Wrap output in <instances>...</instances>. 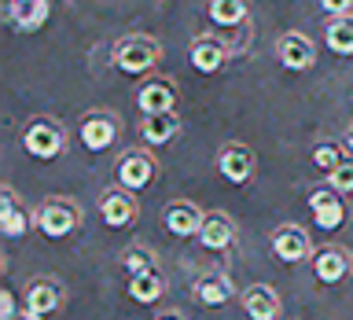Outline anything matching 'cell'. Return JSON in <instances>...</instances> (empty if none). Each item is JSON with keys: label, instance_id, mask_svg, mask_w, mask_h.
Returning a JSON list of instances; mask_svg holds the SVG:
<instances>
[{"label": "cell", "instance_id": "1", "mask_svg": "<svg viewBox=\"0 0 353 320\" xmlns=\"http://www.w3.org/2000/svg\"><path fill=\"white\" fill-rule=\"evenodd\" d=\"M159 59H162V48L148 33H129V37L114 44V66L125 74H148Z\"/></svg>", "mask_w": 353, "mask_h": 320}, {"label": "cell", "instance_id": "2", "mask_svg": "<svg viewBox=\"0 0 353 320\" xmlns=\"http://www.w3.org/2000/svg\"><path fill=\"white\" fill-rule=\"evenodd\" d=\"M22 148H26L33 159H55V154L66 151V129L52 118H37L26 126V132H22Z\"/></svg>", "mask_w": 353, "mask_h": 320}, {"label": "cell", "instance_id": "3", "mask_svg": "<svg viewBox=\"0 0 353 320\" xmlns=\"http://www.w3.org/2000/svg\"><path fill=\"white\" fill-rule=\"evenodd\" d=\"M33 225H37L48 239H63V236H70V232L77 228V206L66 203V199H52V203H44L37 210Z\"/></svg>", "mask_w": 353, "mask_h": 320}, {"label": "cell", "instance_id": "4", "mask_svg": "<svg viewBox=\"0 0 353 320\" xmlns=\"http://www.w3.org/2000/svg\"><path fill=\"white\" fill-rule=\"evenodd\" d=\"M276 59H280L287 70H309V66L316 63V48L302 30H287L283 37L276 41Z\"/></svg>", "mask_w": 353, "mask_h": 320}, {"label": "cell", "instance_id": "5", "mask_svg": "<svg viewBox=\"0 0 353 320\" xmlns=\"http://www.w3.org/2000/svg\"><path fill=\"white\" fill-rule=\"evenodd\" d=\"M272 254L280 261H287V265H298V261H305L309 254H313V243H309L305 228H298V225H276L272 228Z\"/></svg>", "mask_w": 353, "mask_h": 320}, {"label": "cell", "instance_id": "6", "mask_svg": "<svg viewBox=\"0 0 353 320\" xmlns=\"http://www.w3.org/2000/svg\"><path fill=\"white\" fill-rule=\"evenodd\" d=\"M228 55H232V48L221 37H214V33H199V37L192 41V48H188V59H192V66H195L199 74L221 70Z\"/></svg>", "mask_w": 353, "mask_h": 320}, {"label": "cell", "instance_id": "7", "mask_svg": "<svg viewBox=\"0 0 353 320\" xmlns=\"http://www.w3.org/2000/svg\"><path fill=\"white\" fill-rule=\"evenodd\" d=\"M118 118L107 114V110H92V114L81 118V143L88 151H107L110 143L118 140Z\"/></svg>", "mask_w": 353, "mask_h": 320}, {"label": "cell", "instance_id": "8", "mask_svg": "<svg viewBox=\"0 0 353 320\" xmlns=\"http://www.w3.org/2000/svg\"><path fill=\"white\" fill-rule=\"evenodd\" d=\"M99 217L107 221L110 228H125L132 225V217H137V199L129 195V188H107L103 195H99Z\"/></svg>", "mask_w": 353, "mask_h": 320}, {"label": "cell", "instance_id": "9", "mask_svg": "<svg viewBox=\"0 0 353 320\" xmlns=\"http://www.w3.org/2000/svg\"><path fill=\"white\" fill-rule=\"evenodd\" d=\"M217 170L232 184H247L254 177V151L247 148V143H225L221 154H217Z\"/></svg>", "mask_w": 353, "mask_h": 320}, {"label": "cell", "instance_id": "10", "mask_svg": "<svg viewBox=\"0 0 353 320\" xmlns=\"http://www.w3.org/2000/svg\"><path fill=\"white\" fill-rule=\"evenodd\" d=\"M309 210H313L316 225L320 228H339L342 221H346V206H342V192H335V188H313L309 192Z\"/></svg>", "mask_w": 353, "mask_h": 320}, {"label": "cell", "instance_id": "11", "mask_svg": "<svg viewBox=\"0 0 353 320\" xmlns=\"http://www.w3.org/2000/svg\"><path fill=\"white\" fill-rule=\"evenodd\" d=\"M154 181V159L148 151H125L118 162V184L129 192H140Z\"/></svg>", "mask_w": 353, "mask_h": 320}, {"label": "cell", "instance_id": "12", "mask_svg": "<svg viewBox=\"0 0 353 320\" xmlns=\"http://www.w3.org/2000/svg\"><path fill=\"white\" fill-rule=\"evenodd\" d=\"M203 221H206V214L195 203H188V199H176V203H170V206H165V214H162V225L170 228L173 236H181V239L199 236Z\"/></svg>", "mask_w": 353, "mask_h": 320}, {"label": "cell", "instance_id": "13", "mask_svg": "<svg viewBox=\"0 0 353 320\" xmlns=\"http://www.w3.org/2000/svg\"><path fill=\"white\" fill-rule=\"evenodd\" d=\"M350 265H353L350 250L339 247V243H331V247H320V250L313 254V272H316L320 283H339V280H346Z\"/></svg>", "mask_w": 353, "mask_h": 320}, {"label": "cell", "instance_id": "14", "mask_svg": "<svg viewBox=\"0 0 353 320\" xmlns=\"http://www.w3.org/2000/svg\"><path fill=\"white\" fill-rule=\"evenodd\" d=\"M232 239H236V221L225 210H210L203 228H199V243L210 250H225V247H232Z\"/></svg>", "mask_w": 353, "mask_h": 320}, {"label": "cell", "instance_id": "15", "mask_svg": "<svg viewBox=\"0 0 353 320\" xmlns=\"http://www.w3.org/2000/svg\"><path fill=\"white\" fill-rule=\"evenodd\" d=\"M63 283L59 280H48V276H41V280H33L26 287V309H33V313H41V317H48L55 313V309L63 306Z\"/></svg>", "mask_w": 353, "mask_h": 320}, {"label": "cell", "instance_id": "16", "mask_svg": "<svg viewBox=\"0 0 353 320\" xmlns=\"http://www.w3.org/2000/svg\"><path fill=\"white\" fill-rule=\"evenodd\" d=\"M243 309L250 320H276L280 317V294L269 283H254L243 291Z\"/></svg>", "mask_w": 353, "mask_h": 320}, {"label": "cell", "instance_id": "17", "mask_svg": "<svg viewBox=\"0 0 353 320\" xmlns=\"http://www.w3.org/2000/svg\"><path fill=\"white\" fill-rule=\"evenodd\" d=\"M48 19V0H11L8 4V22L22 33H33Z\"/></svg>", "mask_w": 353, "mask_h": 320}, {"label": "cell", "instance_id": "18", "mask_svg": "<svg viewBox=\"0 0 353 320\" xmlns=\"http://www.w3.org/2000/svg\"><path fill=\"white\" fill-rule=\"evenodd\" d=\"M232 294H236V283H232L228 272H221V269L195 280V298L203 306H225V302H232Z\"/></svg>", "mask_w": 353, "mask_h": 320}, {"label": "cell", "instance_id": "19", "mask_svg": "<svg viewBox=\"0 0 353 320\" xmlns=\"http://www.w3.org/2000/svg\"><path fill=\"white\" fill-rule=\"evenodd\" d=\"M0 228H4L8 239H19V236H26V232H30V210L19 206V199H15L11 188L0 192Z\"/></svg>", "mask_w": 353, "mask_h": 320}, {"label": "cell", "instance_id": "20", "mask_svg": "<svg viewBox=\"0 0 353 320\" xmlns=\"http://www.w3.org/2000/svg\"><path fill=\"white\" fill-rule=\"evenodd\" d=\"M176 129H181L176 110H154V114H143L140 121V137L148 143H170L176 137Z\"/></svg>", "mask_w": 353, "mask_h": 320}, {"label": "cell", "instance_id": "21", "mask_svg": "<svg viewBox=\"0 0 353 320\" xmlns=\"http://www.w3.org/2000/svg\"><path fill=\"white\" fill-rule=\"evenodd\" d=\"M162 291H165V280H162L159 269H148V272L129 276V298H132V302L151 306V302H159V298H162Z\"/></svg>", "mask_w": 353, "mask_h": 320}, {"label": "cell", "instance_id": "22", "mask_svg": "<svg viewBox=\"0 0 353 320\" xmlns=\"http://www.w3.org/2000/svg\"><path fill=\"white\" fill-rule=\"evenodd\" d=\"M137 103L143 107V114H154V110H173L176 103V88L170 81H148L137 92Z\"/></svg>", "mask_w": 353, "mask_h": 320}, {"label": "cell", "instance_id": "23", "mask_svg": "<svg viewBox=\"0 0 353 320\" xmlns=\"http://www.w3.org/2000/svg\"><path fill=\"white\" fill-rule=\"evenodd\" d=\"M327 48L339 52V55H350L353 52V15H335L327 22Z\"/></svg>", "mask_w": 353, "mask_h": 320}, {"label": "cell", "instance_id": "24", "mask_svg": "<svg viewBox=\"0 0 353 320\" xmlns=\"http://www.w3.org/2000/svg\"><path fill=\"white\" fill-rule=\"evenodd\" d=\"M206 11L217 26H243V19H247V0H210Z\"/></svg>", "mask_w": 353, "mask_h": 320}, {"label": "cell", "instance_id": "25", "mask_svg": "<svg viewBox=\"0 0 353 320\" xmlns=\"http://www.w3.org/2000/svg\"><path fill=\"white\" fill-rule=\"evenodd\" d=\"M121 269H125L129 276L148 272V269H154V254H151V250H143V247H129V250H125V258H121Z\"/></svg>", "mask_w": 353, "mask_h": 320}, {"label": "cell", "instance_id": "26", "mask_svg": "<svg viewBox=\"0 0 353 320\" xmlns=\"http://www.w3.org/2000/svg\"><path fill=\"white\" fill-rule=\"evenodd\" d=\"M327 184L335 188V192H342V195H353V154H350V159H342L335 170L327 173Z\"/></svg>", "mask_w": 353, "mask_h": 320}, {"label": "cell", "instance_id": "27", "mask_svg": "<svg viewBox=\"0 0 353 320\" xmlns=\"http://www.w3.org/2000/svg\"><path fill=\"white\" fill-rule=\"evenodd\" d=\"M313 162L320 166V170H335V166L342 162V154H339V148H331V143H320V148L313 151Z\"/></svg>", "mask_w": 353, "mask_h": 320}, {"label": "cell", "instance_id": "28", "mask_svg": "<svg viewBox=\"0 0 353 320\" xmlns=\"http://www.w3.org/2000/svg\"><path fill=\"white\" fill-rule=\"evenodd\" d=\"M0 320H15V294H11V287L0 291Z\"/></svg>", "mask_w": 353, "mask_h": 320}, {"label": "cell", "instance_id": "29", "mask_svg": "<svg viewBox=\"0 0 353 320\" xmlns=\"http://www.w3.org/2000/svg\"><path fill=\"white\" fill-rule=\"evenodd\" d=\"M320 8L331 11V15H346V11L353 8V0H320Z\"/></svg>", "mask_w": 353, "mask_h": 320}, {"label": "cell", "instance_id": "30", "mask_svg": "<svg viewBox=\"0 0 353 320\" xmlns=\"http://www.w3.org/2000/svg\"><path fill=\"white\" fill-rule=\"evenodd\" d=\"M154 320H184V317L176 313V309H170V313H159V317H154Z\"/></svg>", "mask_w": 353, "mask_h": 320}, {"label": "cell", "instance_id": "31", "mask_svg": "<svg viewBox=\"0 0 353 320\" xmlns=\"http://www.w3.org/2000/svg\"><path fill=\"white\" fill-rule=\"evenodd\" d=\"M22 320H44L41 313H33V309H26V317H22Z\"/></svg>", "mask_w": 353, "mask_h": 320}, {"label": "cell", "instance_id": "32", "mask_svg": "<svg viewBox=\"0 0 353 320\" xmlns=\"http://www.w3.org/2000/svg\"><path fill=\"white\" fill-rule=\"evenodd\" d=\"M346 148H350V154H353V126H350V132H346Z\"/></svg>", "mask_w": 353, "mask_h": 320}]
</instances>
